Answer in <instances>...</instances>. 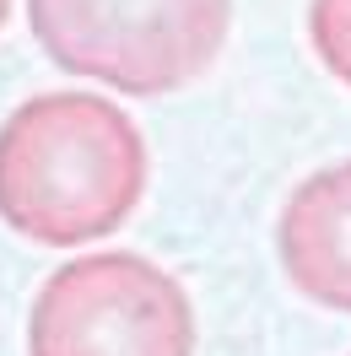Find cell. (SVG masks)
I'll use <instances>...</instances> for the list:
<instances>
[{
    "label": "cell",
    "mask_w": 351,
    "mask_h": 356,
    "mask_svg": "<svg viewBox=\"0 0 351 356\" xmlns=\"http://www.w3.org/2000/svg\"><path fill=\"white\" fill-rule=\"evenodd\" d=\"M146 195V140L98 92H38L0 124V222L44 248L98 243Z\"/></svg>",
    "instance_id": "cell-1"
},
{
    "label": "cell",
    "mask_w": 351,
    "mask_h": 356,
    "mask_svg": "<svg viewBox=\"0 0 351 356\" xmlns=\"http://www.w3.org/2000/svg\"><path fill=\"white\" fill-rule=\"evenodd\" d=\"M27 27L70 76L162 97L217 65L233 0H27Z\"/></svg>",
    "instance_id": "cell-2"
},
{
    "label": "cell",
    "mask_w": 351,
    "mask_h": 356,
    "mask_svg": "<svg viewBox=\"0 0 351 356\" xmlns=\"http://www.w3.org/2000/svg\"><path fill=\"white\" fill-rule=\"evenodd\" d=\"M27 356H195V302L146 254H81L33 297Z\"/></svg>",
    "instance_id": "cell-3"
},
{
    "label": "cell",
    "mask_w": 351,
    "mask_h": 356,
    "mask_svg": "<svg viewBox=\"0 0 351 356\" xmlns=\"http://www.w3.org/2000/svg\"><path fill=\"white\" fill-rule=\"evenodd\" d=\"M276 254L292 291L351 313V156L308 173L276 216Z\"/></svg>",
    "instance_id": "cell-4"
},
{
    "label": "cell",
    "mask_w": 351,
    "mask_h": 356,
    "mask_svg": "<svg viewBox=\"0 0 351 356\" xmlns=\"http://www.w3.org/2000/svg\"><path fill=\"white\" fill-rule=\"evenodd\" d=\"M308 38L319 65L351 87V0H308Z\"/></svg>",
    "instance_id": "cell-5"
},
{
    "label": "cell",
    "mask_w": 351,
    "mask_h": 356,
    "mask_svg": "<svg viewBox=\"0 0 351 356\" xmlns=\"http://www.w3.org/2000/svg\"><path fill=\"white\" fill-rule=\"evenodd\" d=\"M6 17H11V0H0V27H6Z\"/></svg>",
    "instance_id": "cell-6"
}]
</instances>
